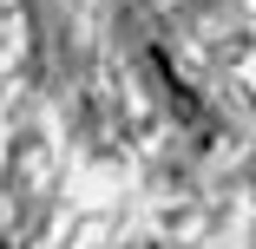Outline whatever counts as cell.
Listing matches in <instances>:
<instances>
[{"instance_id": "obj_1", "label": "cell", "mask_w": 256, "mask_h": 249, "mask_svg": "<svg viewBox=\"0 0 256 249\" xmlns=\"http://www.w3.org/2000/svg\"><path fill=\"white\" fill-rule=\"evenodd\" d=\"M151 72L164 79V92H171V105H178V118H184V125H204V105H197V92H190V85L178 79V66H171V59L158 53V46H151Z\"/></svg>"}]
</instances>
